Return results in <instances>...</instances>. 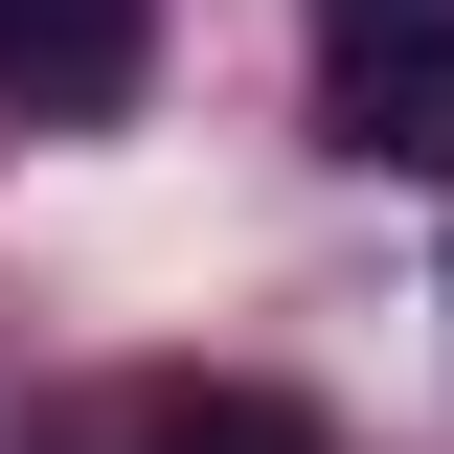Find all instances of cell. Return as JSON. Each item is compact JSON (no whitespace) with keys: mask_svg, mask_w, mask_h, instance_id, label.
Listing matches in <instances>:
<instances>
[{"mask_svg":"<svg viewBox=\"0 0 454 454\" xmlns=\"http://www.w3.org/2000/svg\"><path fill=\"white\" fill-rule=\"evenodd\" d=\"M318 137L387 182H454V0H318Z\"/></svg>","mask_w":454,"mask_h":454,"instance_id":"1","label":"cell"},{"mask_svg":"<svg viewBox=\"0 0 454 454\" xmlns=\"http://www.w3.org/2000/svg\"><path fill=\"white\" fill-rule=\"evenodd\" d=\"M160 0H0V114H137Z\"/></svg>","mask_w":454,"mask_h":454,"instance_id":"2","label":"cell"},{"mask_svg":"<svg viewBox=\"0 0 454 454\" xmlns=\"http://www.w3.org/2000/svg\"><path fill=\"white\" fill-rule=\"evenodd\" d=\"M91 454H318V432H295L273 387H137V409H114Z\"/></svg>","mask_w":454,"mask_h":454,"instance_id":"3","label":"cell"}]
</instances>
